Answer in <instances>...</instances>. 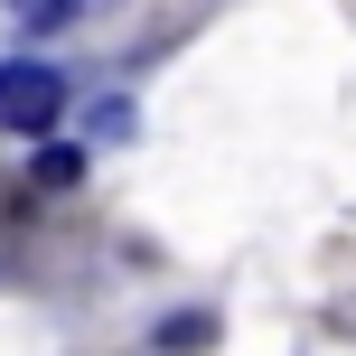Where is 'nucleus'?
<instances>
[{
    "label": "nucleus",
    "mask_w": 356,
    "mask_h": 356,
    "mask_svg": "<svg viewBox=\"0 0 356 356\" xmlns=\"http://www.w3.org/2000/svg\"><path fill=\"white\" fill-rule=\"evenodd\" d=\"M29 178H38V188H47V197H66L75 178H85V150H66V141H47V150H38V169H29Z\"/></svg>",
    "instance_id": "nucleus-2"
},
{
    "label": "nucleus",
    "mask_w": 356,
    "mask_h": 356,
    "mask_svg": "<svg viewBox=\"0 0 356 356\" xmlns=\"http://www.w3.org/2000/svg\"><path fill=\"white\" fill-rule=\"evenodd\" d=\"M207 347H216V319H197V309L160 328V356H207Z\"/></svg>",
    "instance_id": "nucleus-3"
},
{
    "label": "nucleus",
    "mask_w": 356,
    "mask_h": 356,
    "mask_svg": "<svg viewBox=\"0 0 356 356\" xmlns=\"http://www.w3.org/2000/svg\"><path fill=\"white\" fill-rule=\"evenodd\" d=\"M56 113H66V75L38 66V56H10L0 66V131H56Z\"/></svg>",
    "instance_id": "nucleus-1"
},
{
    "label": "nucleus",
    "mask_w": 356,
    "mask_h": 356,
    "mask_svg": "<svg viewBox=\"0 0 356 356\" xmlns=\"http://www.w3.org/2000/svg\"><path fill=\"white\" fill-rule=\"evenodd\" d=\"M0 10H10V19H29V29H66V19H75V0H0Z\"/></svg>",
    "instance_id": "nucleus-4"
}]
</instances>
